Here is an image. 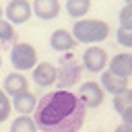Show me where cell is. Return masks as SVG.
I'll return each instance as SVG.
<instances>
[{
  "instance_id": "obj_16",
  "label": "cell",
  "mask_w": 132,
  "mask_h": 132,
  "mask_svg": "<svg viewBox=\"0 0 132 132\" xmlns=\"http://www.w3.org/2000/svg\"><path fill=\"white\" fill-rule=\"evenodd\" d=\"M10 132H39L31 116H19L10 124Z\"/></svg>"
},
{
  "instance_id": "obj_19",
  "label": "cell",
  "mask_w": 132,
  "mask_h": 132,
  "mask_svg": "<svg viewBox=\"0 0 132 132\" xmlns=\"http://www.w3.org/2000/svg\"><path fill=\"white\" fill-rule=\"evenodd\" d=\"M10 111H12V105H10V97L0 89V124L6 122L10 118Z\"/></svg>"
},
{
  "instance_id": "obj_18",
  "label": "cell",
  "mask_w": 132,
  "mask_h": 132,
  "mask_svg": "<svg viewBox=\"0 0 132 132\" xmlns=\"http://www.w3.org/2000/svg\"><path fill=\"white\" fill-rule=\"evenodd\" d=\"M0 41H2V43H16L14 25L8 23L6 19H0Z\"/></svg>"
},
{
  "instance_id": "obj_24",
  "label": "cell",
  "mask_w": 132,
  "mask_h": 132,
  "mask_svg": "<svg viewBox=\"0 0 132 132\" xmlns=\"http://www.w3.org/2000/svg\"><path fill=\"white\" fill-rule=\"evenodd\" d=\"M2 14H4V8H2V6H0V19H2Z\"/></svg>"
},
{
  "instance_id": "obj_25",
  "label": "cell",
  "mask_w": 132,
  "mask_h": 132,
  "mask_svg": "<svg viewBox=\"0 0 132 132\" xmlns=\"http://www.w3.org/2000/svg\"><path fill=\"white\" fill-rule=\"evenodd\" d=\"M0 68H2V56H0Z\"/></svg>"
},
{
  "instance_id": "obj_27",
  "label": "cell",
  "mask_w": 132,
  "mask_h": 132,
  "mask_svg": "<svg viewBox=\"0 0 132 132\" xmlns=\"http://www.w3.org/2000/svg\"><path fill=\"white\" fill-rule=\"evenodd\" d=\"M130 56H132V54H130Z\"/></svg>"
},
{
  "instance_id": "obj_2",
  "label": "cell",
  "mask_w": 132,
  "mask_h": 132,
  "mask_svg": "<svg viewBox=\"0 0 132 132\" xmlns=\"http://www.w3.org/2000/svg\"><path fill=\"white\" fill-rule=\"evenodd\" d=\"M72 37L76 43H99L109 37V25L99 19H76L72 25Z\"/></svg>"
},
{
  "instance_id": "obj_26",
  "label": "cell",
  "mask_w": 132,
  "mask_h": 132,
  "mask_svg": "<svg viewBox=\"0 0 132 132\" xmlns=\"http://www.w3.org/2000/svg\"><path fill=\"white\" fill-rule=\"evenodd\" d=\"M126 4H132V0H126Z\"/></svg>"
},
{
  "instance_id": "obj_14",
  "label": "cell",
  "mask_w": 132,
  "mask_h": 132,
  "mask_svg": "<svg viewBox=\"0 0 132 132\" xmlns=\"http://www.w3.org/2000/svg\"><path fill=\"white\" fill-rule=\"evenodd\" d=\"M4 89V93L8 95V97H14V95H19V93H23V91H27L29 89V80H27V76L23 74V72H10L6 78H4V85H2Z\"/></svg>"
},
{
  "instance_id": "obj_21",
  "label": "cell",
  "mask_w": 132,
  "mask_h": 132,
  "mask_svg": "<svg viewBox=\"0 0 132 132\" xmlns=\"http://www.w3.org/2000/svg\"><path fill=\"white\" fill-rule=\"evenodd\" d=\"M116 39H118L120 45L132 50V31H130V29H122V27H120V29L116 31Z\"/></svg>"
},
{
  "instance_id": "obj_8",
  "label": "cell",
  "mask_w": 132,
  "mask_h": 132,
  "mask_svg": "<svg viewBox=\"0 0 132 132\" xmlns=\"http://www.w3.org/2000/svg\"><path fill=\"white\" fill-rule=\"evenodd\" d=\"M58 78V68L50 62H37L33 66V82L37 87H52L56 85Z\"/></svg>"
},
{
  "instance_id": "obj_23",
  "label": "cell",
  "mask_w": 132,
  "mask_h": 132,
  "mask_svg": "<svg viewBox=\"0 0 132 132\" xmlns=\"http://www.w3.org/2000/svg\"><path fill=\"white\" fill-rule=\"evenodd\" d=\"M116 132H132V128H130L128 124H124V122H122L120 126H116Z\"/></svg>"
},
{
  "instance_id": "obj_6",
  "label": "cell",
  "mask_w": 132,
  "mask_h": 132,
  "mask_svg": "<svg viewBox=\"0 0 132 132\" xmlns=\"http://www.w3.org/2000/svg\"><path fill=\"white\" fill-rule=\"evenodd\" d=\"M78 99L85 103V107H99L105 99V91L97 80H85L78 87Z\"/></svg>"
},
{
  "instance_id": "obj_4",
  "label": "cell",
  "mask_w": 132,
  "mask_h": 132,
  "mask_svg": "<svg viewBox=\"0 0 132 132\" xmlns=\"http://www.w3.org/2000/svg\"><path fill=\"white\" fill-rule=\"evenodd\" d=\"M10 64L16 72H25V70H33V66L37 64V52L31 43L19 41L12 45L10 50Z\"/></svg>"
},
{
  "instance_id": "obj_1",
  "label": "cell",
  "mask_w": 132,
  "mask_h": 132,
  "mask_svg": "<svg viewBox=\"0 0 132 132\" xmlns=\"http://www.w3.org/2000/svg\"><path fill=\"white\" fill-rule=\"evenodd\" d=\"M87 107L70 89H58L41 99L33 109V122L41 132H78L85 124Z\"/></svg>"
},
{
  "instance_id": "obj_9",
  "label": "cell",
  "mask_w": 132,
  "mask_h": 132,
  "mask_svg": "<svg viewBox=\"0 0 132 132\" xmlns=\"http://www.w3.org/2000/svg\"><path fill=\"white\" fill-rule=\"evenodd\" d=\"M60 0H33L31 10L41 21H54L60 14Z\"/></svg>"
},
{
  "instance_id": "obj_17",
  "label": "cell",
  "mask_w": 132,
  "mask_h": 132,
  "mask_svg": "<svg viewBox=\"0 0 132 132\" xmlns=\"http://www.w3.org/2000/svg\"><path fill=\"white\" fill-rule=\"evenodd\" d=\"M128 107H132V89L128 87L124 93H120V95H113V109H116V113H124Z\"/></svg>"
},
{
  "instance_id": "obj_15",
  "label": "cell",
  "mask_w": 132,
  "mask_h": 132,
  "mask_svg": "<svg viewBox=\"0 0 132 132\" xmlns=\"http://www.w3.org/2000/svg\"><path fill=\"white\" fill-rule=\"evenodd\" d=\"M91 10V0H66V12L72 19H85Z\"/></svg>"
},
{
  "instance_id": "obj_10",
  "label": "cell",
  "mask_w": 132,
  "mask_h": 132,
  "mask_svg": "<svg viewBox=\"0 0 132 132\" xmlns=\"http://www.w3.org/2000/svg\"><path fill=\"white\" fill-rule=\"evenodd\" d=\"M101 89L105 91V93H111V95H120V93H124L126 89H128V78H124V76H118V74H113V72H109V70H101Z\"/></svg>"
},
{
  "instance_id": "obj_13",
  "label": "cell",
  "mask_w": 132,
  "mask_h": 132,
  "mask_svg": "<svg viewBox=\"0 0 132 132\" xmlns=\"http://www.w3.org/2000/svg\"><path fill=\"white\" fill-rule=\"evenodd\" d=\"M107 70L118 74V76H132V56L130 54H116L113 58L107 60Z\"/></svg>"
},
{
  "instance_id": "obj_12",
  "label": "cell",
  "mask_w": 132,
  "mask_h": 132,
  "mask_svg": "<svg viewBox=\"0 0 132 132\" xmlns=\"http://www.w3.org/2000/svg\"><path fill=\"white\" fill-rule=\"evenodd\" d=\"M74 45H76V39L66 29H56L50 35V47L54 52H70V50H74Z\"/></svg>"
},
{
  "instance_id": "obj_22",
  "label": "cell",
  "mask_w": 132,
  "mask_h": 132,
  "mask_svg": "<svg viewBox=\"0 0 132 132\" xmlns=\"http://www.w3.org/2000/svg\"><path fill=\"white\" fill-rule=\"evenodd\" d=\"M122 122H124V124H128V126L132 128V107H128V109L122 113Z\"/></svg>"
},
{
  "instance_id": "obj_5",
  "label": "cell",
  "mask_w": 132,
  "mask_h": 132,
  "mask_svg": "<svg viewBox=\"0 0 132 132\" xmlns=\"http://www.w3.org/2000/svg\"><path fill=\"white\" fill-rule=\"evenodd\" d=\"M107 60H109V56H107V52L103 50V47H99V45H89L87 50H85V54H82V68L85 70H89V72H101V70H105L107 68Z\"/></svg>"
},
{
  "instance_id": "obj_3",
  "label": "cell",
  "mask_w": 132,
  "mask_h": 132,
  "mask_svg": "<svg viewBox=\"0 0 132 132\" xmlns=\"http://www.w3.org/2000/svg\"><path fill=\"white\" fill-rule=\"evenodd\" d=\"M80 74H82V64L78 60H74L72 56H64L60 60L56 85L60 89H70V87H74V85L80 82Z\"/></svg>"
},
{
  "instance_id": "obj_20",
  "label": "cell",
  "mask_w": 132,
  "mask_h": 132,
  "mask_svg": "<svg viewBox=\"0 0 132 132\" xmlns=\"http://www.w3.org/2000/svg\"><path fill=\"white\" fill-rule=\"evenodd\" d=\"M120 27L132 31V4H126L120 10Z\"/></svg>"
},
{
  "instance_id": "obj_11",
  "label": "cell",
  "mask_w": 132,
  "mask_h": 132,
  "mask_svg": "<svg viewBox=\"0 0 132 132\" xmlns=\"http://www.w3.org/2000/svg\"><path fill=\"white\" fill-rule=\"evenodd\" d=\"M10 105H12V109H14L19 116H29V113H33V109H35V105H37V97L27 89V91L10 97Z\"/></svg>"
},
{
  "instance_id": "obj_7",
  "label": "cell",
  "mask_w": 132,
  "mask_h": 132,
  "mask_svg": "<svg viewBox=\"0 0 132 132\" xmlns=\"http://www.w3.org/2000/svg\"><path fill=\"white\" fill-rule=\"evenodd\" d=\"M4 14H6V21L12 23V25H23L31 19L33 10H31V2L29 0H10L4 8Z\"/></svg>"
}]
</instances>
